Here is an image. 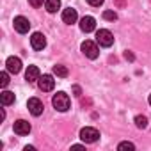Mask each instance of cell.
<instances>
[{"label":"cell","mask_w":151,"mask_h":151,"mask_svg":"<svg viewBox=\"0 0 151 151\" xmlns=\"http://www.w3.org/2000/svg\"><path fill=\"white\" fill-rule=\"evenodd\" d=\"M124 59H126V60H133L135 57H133V53H132V52H124Z\"/></svg>","instance_id":"cell-24"},{"label":"cell","mask_w":151,"mask_h":151,"mask_svg":"<svg viewBox=\"0 0 151 151\" xmlns=\"http://www.w3.org/2000/svg\"><path fill=\"white\" fill-rule=\"evenodd\" d=\"M43 2H45V0H29V4H30L32 7H41Z\"/></svg>","instance_id":"cell-21"},{"label":"cell","mask_w":151,"mask_h":151,"mask_svg":"<svg viewBox=\"0 0 151 151\" xmlns=\"http://www.w3.org/2000/svg\"><path fill=\"white\" fill-rule=\"evenodd\" d=\"M37 84H39V89L45 91V93H48V91H52L55 87V80H53L52 75H43V77H39Z\"/></svg>","instance_id":"cell-7"},{"label":"cell","mask_w":151,"mask_h":151,"mask_svg":"<svg viewBox=\"0 0 151 151\" xmlns=\"http://www.w3.org/2000/svg\"><path fill=\"white\" fill-rule=\"evenodd\" d=\"M80 139L86 144H93V142H96L100 139V132L96 128H93V126H86V128L80 130Z\"/></svg>","instance_id":"cell-3"},{"label":"cell","mask_w":151,"mask_h":151,"mask_svg":"<svg viewBox=\"0 0 151 151\" xmlns=\"http://www.w3.org/2000/svg\"><path fill=\"white\" fill-rule=\"evenodd\" d=\"M25 80H27L29 84L39 80V68H37V66H29V68H27V71H25Z\"/></svg>","instance_id":"cell-13"},{"label":"cell","mask_w":151,"mask_h":151,"mask_svg":"<svg viewBox=\"0 0 151 151\" xmlns=\"http://www.w3.org/2000/svg\"><path fill=\"white\" fill-rule=\"evenodd\" d=\"M14 133L16 135H29L30 133V123L25 121V119L14 121Z\"/></svg>","instance_id":"cell-9"},{"label":"cell","mask_w":151,"mask_h":151,"mask_svg":"<svg viewBox=\"0 0 151 151\" xmlns=\"http://www.w3.org/2000/svg\"><path fill=\"white\" fill-rule=\"evenodd\" d=\"M117 149H135V144L133 142H121L117 146Z\"/></svg>","instance_id":"cell-20"},{"label":"cell","mask_w":151,"mask_h":151,"mask_svg":"<svg viewBox=\"0 0 151 151\" xmlns=\"http://www.w3.org/2000/svg\"><path fill=\"white\" fill-rule=\"evenodd\" d=\"M82 53L87 57V59H98V55H100V50H98V45L96 43H93V41H84L82 43Z\"/></svg>","instance_id":"cell-4"},{"label":"cell","mask_w":151,"mask_h":151,"mask_svg":"<svg viewBox=\"0 0 151 151\" xmlns=\"http://www.w3.org/2000/svg\"><path fill=\"white\" fill-rule=\"evenodd\" d=\"M30 45H32L34 50H43L46 46V37L41 32H34L32 37H30Z\"/></svg>","instance_id":"cell-8"},{"label":"cell","mask_w":151,"mask_h":151,"mask_svg":"<svg viewBox=\"0 0 151 151\" xmlns=\"http://www.w3.org/2000/svg\"><path fill=\"white\" fill-rule=\"evenodd\" d=\"M147 101H149V105H151V94H149V98H147Z\"/></svg>","instance_id":"cell-26"},{"label":"cell","mask_w":151,"mask_h":151,"mask_svg":"<svg viewBox=\"0 0 151 151\" xmlns=\"http://www.w3.org/2000/svg\"><path fill=\"white\" fill-rule=\"evenodd\" d=\"M45 7L48 13H57V9H60V0H45Z\"/></svg>","instance_id":"cell-15"},{"label":"cell","mask_w":151,"mask_h":151,"mask_svg":"<svg viewBox=\"0 0 151 151\" xmlns=\"http://www.w3.org/2000/svg\"><path fill=\"white\" fill-rule=\"evenodd\" d=\"M96 29V20L93 18V16H84L82 20H80V30L82 32H93Z\"/></svg>","instance_id":"cell-10"},{"label":"cell","mask_w":151,"mask_h":151,"mask_svg":"<svg viewBox=\"0 0 151 151\" xmlns=\"http://www.w3.org/2000/svg\"><path fill=\"white\" fill-rule=\"evenodd\" d=\"M135 124H137V128H147V117L146 116H135Z\"/></svg>","instance_id":"cell-17"},{"label":"cell","mask_w":151,"mask_h":151,"mask_svg":"<svg viewBox=\"0 0 151 151\" xmlns=\"http://www.w3.org/2000/svg\"><path fill=\"white\" fill-rule=\"evenodd\" d=\"M27 107H29V112H30L32 116H41V114H43V109H45L43 101L37 100V98H30V100L27 101Z\"/></svg>","instance_id":"cell-6"},{"label":"cell","mask_w":151,"mask_h":151,"mask_svg":"<svg viewBox=\"0 0 151 151\" xmlns=\"http://www.w3.org/2000/svg\"><path fill=\"white\" fill-rule=\"evenodd\" d=\"M14 30L20 34H27L30 30V22L25 16H16L14 18Z\"/></svg>","instance_id":"cell-5"},{"label":"cell","mask_w":151,"mask_h":151,"mask_svg":"<svg viewBox=\"0 0 151 151\" xmlns=\"http://www.w3.org/2000/svg\"><path fill=\"white\" fill-rule=\"evenodd\" d=\"M96 43H98L100 46H105V48L112 46V45H114V36H112V32L107 30V29H100V30L96 32Z\"/></svg>","instance_id":"cell-2"},{"label":"cell","mask_w":151,"mask_h":151,"mask_svg":"<svg viewBox=\"0 0 151 151\" xmlns=\"http://www.w3.org/2000/svg\"><path fill=\"white\" fill-rule=\"evenodd\" d=\"M0 101H2L4 107L14 103V93H11V91H2V94H0Z\"/></svg>","instance_id":"cell-14"},{"label":"cell","mask_w":151,"mask_h":151,"mask_svg":"<svg viewBox=\"0 0 151 151\" xmlns=\"http://www.w3.org/2000/svg\"><path fill=\"white\" fill-rule=\"evenodd\" d=\"M7 84H9V75H7V71H2L0 73V86L7 87Z\"/></svg>","instance_id":"cell-18"},{"label":"cell","mask_w":151,"mask_h":151,"mask_svg":"<svg viewBox=\"0 0 151 151\" xmlns=\"http://www.w3.org/2000/svg\"><path fill=\"white\" fill-rule=\"evenodd\" d=\"M87 4L93 6V7H100V6L103 4V0H87Z\"/></svg>","instance_id":"cell-22"},{"label":"cell","mask_w":151,"mask_h":151,"mask_svg":"<svg viewBox=\"0 0 151 151\" xmlns=\"http://www.w3.org/2000/svg\"><path fill=\"white\" fill-rule=\"evenodd\" d=\"M103 18H105L107 22H116V20H117V14H116L114 11H103Z\"/></svg>","instance_id":"cell-19"},{"label":"cell","mask_w":151,"mask_h":151,"mask_svg":"<svg viewBox=\"0 0 151 151\" xmlns=\"http://www.w3.org/2000/svg\"><path fill=\"white\" fill-rule=\"evenodd\" d=\"M53 73L57 75V77H60V78H66L68 77V68L62 66V64H57V66H53Z\"/></svg>","instance_id":"cell-16"},{"label":"cell","mask_w":151,"mask_h":151,"mask_svg":"<svg viewBox=\"0 0 151 151\" xmlns=\"http://www.w3.org/2000/svg\"><path fill=\"white\" fill-rule=\"evenodd\" d=\"M52 105L59 110V112H66V110H69V107H71V100H69V96L66 94V93H57L55 96H53V100H52Z\"/></svg>","instance_id":"cell-1"},{"label":"cell","mask_w":151,"mask_h":151,"mask_svg":"<svg viewBox=\"0 0 151 151\" xmlns=\"http://www.w3.org/2000/svg\"><path fill=\"white\" fill-rule=\"evenodd\" d=\"M116 4H117L119 7H123V6H124V0H116Z\"/></svg>","instance_id":"cell-25"},{"label":"cell","mask_w":151,"mask_h":151,"mask_svg":"<svg viewBox=\"0 0 151 151\" xmlns=\"http://www.w3.org/2000/svg\"><path fill=\"white\" fill-rule=\"evenodd\" d=\"M77 18H78L77 9H73V7H66V9L62 11V22H64V23H68V25L75 23V22H77Z\"/></svg>","instance_id":"cell-12"},{"label":"cell","mask_w":151,"mask_h":151,"mask_svg":"<svg viewBox=\"0 0 151 151\" xmlns=\"http://www.w3.org/2000/svg\"><path fill=\"white\" fill-rule=\"evenodd\" d=\"M6 68H7V71L9 73H20L22 71V60L18 59V57H7V60H6Z\"/></svg>","instance_id":"cell-11"},{"label":"cell","mask_w":151,"mask_h":151,"mask_svg":"<svg viewBox=\"0 0 151 151\" xmlns=\"http://www.w3.org/2000/svg\"><path fill=\"white\" fill-rule=\"evenodd\" d=\"M73 93H75V96H80L82 94V89L78 86H73Z\"/></svg>","instance_id":"cell-23"}]
</instances>
